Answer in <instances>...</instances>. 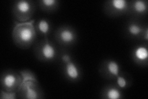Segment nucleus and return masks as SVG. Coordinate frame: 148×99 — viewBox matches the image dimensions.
Returning a JSON list of instances; mask_svg holds the SVG:
<instances>
[{
	"label": "nucleus",
	"instance_id": "nucleus-8",
	"mask_svg": "<svg viewBox=\"0 0 148 99\" xmlns=\"http://www.w3.org/2000/svg\"><path fill=\"white\" fill-rule=\"evenodd\" d=\"M64 73L68 79L72 80V81H75L80 78L81 73L79 67L72 60L64 63Z\"/></svg>",
	"mask_w": 148,
	"mask_h": 99
},
{
	"label": "nucleus",
	"instance_id": "nucleus-1",
	"mask_svg": "<svg viewBox=\"0 0 148 99\" xmlns=\"http://www.w3.org/2000/svg\"><path fill=\"white\" fill-rule=\"evenodd\" d=\"M34 22V20L25 22H15L12 37L16 46L22 49H27L33 45L37 35Z\"/></svg>",
	"mask_w": 148,
	"mask_h": 99
},
{
	"label": "nucleus",
	"instance_id": "nucleus-2",
	"mask_svg": "<svg viewBox=\"0 0 148 99\" xmlns=\"http://www.w3.org/2000/svg\"><path fill=\"white\" fill-rule=\"evenodd\" d=\"M35 11V6L32 1L19 0L14 3L12 7V14L18 22L30 21Z\"/></svg>",
	"mask_w": 148,
	"mask_h": 99
},
{
	"label": "nucleus",
	"instance_id": "nucleus-13",
	"mask_svg": "<svg viewBox=\"0 0 148 99\" xmlns=\"http://www.w3.org/2000/svg\"><path fill=\"white\" fill-rule=\"evenodd\" d=\"M128 34L133 37H138L144 32V29L137 22L130 23L127 27Z\"/></svg>",
	"mask_w": 148,
	"mask_h": 99
},
{
	"label": "nucleus",
	"instance_id": "nucleus-14",
	"mask_svg": "<svg viewBox=\"0 0 148 99\" xmlns=\"http://www.w3.org/2000/svg\"><path fill=\"white\" fill-rule=\"evenodd\" d=\"M105 98L109 99H119L122 98V94L117 87L110 86L106 89L104 92Z\"/></svg>",
	"mask_w": 148,
	"mask_h": 99
},
{
	"label": "nucleus",
	"instance_id": "nucleus-12",
	"mask_svg": "<svg viewBox=\"0 0 148 99\" xmlns=\"http://www.w3.org/2000/svg\"><path fill=\"white\" fill-rule=\"evenodd\" d=\"M36 30L37 33L41 35L46 37L49 34L51 30V25L50 22L46 19H41L36 24Z\"/></svg>",
	"mask_w": 148,
	"mask_h": 99
},
{
	"label": "nucleus",
	"instance_id": "nucleus-3",
	"mask_svg": "<svg viewBox=\"0 0 148 99\" xmlns=\"http://www.w3.org/2000/svg\"><path fill=\"white\" fill-rule=\"evenodd\" d=\"M17 96L21 98L38 99L43 98V92L38 81H24L17 91Z\"/></svg>",
	"mask_w": 148,
	"mask_h": 99
},
{
	"label": "nucleus",
	"instance_id": "nucleus-19",
	"mask_svg": "<svg viewBox=\"0 0 148 99\" xmlns=\"http://www.w3.org/2000/svg\"><path fill=\"white\" fill-rule=\"evenodd\" d=\"M61 60L63 62V63H66L69 62V61L72 60V59H71V56L69 54H64V55H62V57H61Z\"/></svg>",
	"mask_w": 148,
	"mask_h": 99
},
{
	"label": "nucleus",
	"instance_id": "nucleus-5",
	"mask_svg": "<svg viewBox=\"0 0 148 99\" xmlns=\"http://www.w3.org/2000/svg\"><path fill=\"white\" fill-rule=\"evenodd\" d=\"M36 54L39 56V58L45 61H51L57 57L58 51L55 45L46 39L41 42L37 49Z\"/></svg>",
	"mask_w": 148,
	"mask_h": 99
},
{
	"label": "nucleus",
	"instance_id": "nucleus-11",
	"mask_svg": "<svg viewBox=\"0 0 148 99\" xmlns=\"http://www.w3.org/2000/svg\"><path fill=\"white\" fill-rule=\"evenodd\" d=\"M133 13L136 15H145L147 11V1L143 0H135L130 4V8Z\"/></svg>",
	"mask_w": 148,
	"mask_h": 99
},
{
	"label": "nucleus",
	"instance_id": "nucleus-9",
	"mask_svg": "<svg viewBox=\"0 0 148 99\" xmlns=\"http://www.w3.org/2000/svg\"><path fill=\"white\" fill-rule=\"evenodd\" d=\"M104 71L106 75L110 78H116L120 74V67L117 61L109 60L106 62L104 67Z\"/></svg>",
	"mask_w": 148,
	"mask_h": 99
},
{
	"label": "nucleus",
	"instance_id": "nucleus-20",
	"mask_svg": "<svg viewBox=\"0 0 148 99\" xmlns=\"http://www.w3.org/2000/svg\"><path fill=\"white\" fill-rule=\"evenodd\" d=\"M143 38H144V39L145 40H148V29L147 28H146V29H145V32H143Z\"/></svg>",
	"mask_w": 148,
	"mask_h": 99
},
{
	"label": "nucleus",
	"instance_id": "nucleus-16",
	"mask_svg": "<svg viewBox=\"0 0 148 99\" xmlns=\"http://www.w3.org/2000/svg\"><path fill=\"white\" fill-rule=\"evenodd\" d=\"M19 74L22 79V81H37V79L34 73H32L29 70L24 69L22 71H20Z\"/></svg>",
	"mask_w": 148,
	"mask_h": 99
},
{
	"label": "nucleus",
	"instance_id": "nucleus-18",
	"mask_svg": "<svg viewBox=\"0 0 148 99\" xmlns=\"http://www.w3.org/2000/svg\"><path fill=\"white\" fill-rule=\"evenodd\" d=\"M1 98L2 99H16L17 98V92H8L1 90Z\"/></svg>",
	"mask_w": 148,
	"mask_h": 99
},
{
	"label": "nucleus",
	"instance_id": "nucleus-15",
	"mask_svg": "<svg viewBox=\"0 0 148 99\" xmlns=\"http://www.w3.org/2000/svg\"><path fill=\"white\" fill-rule=\"evenodd\" d=\"M58 1L57 0H41L39 2L41 8L45 11H50L54 10L58 6Z\"/></svg>",
	"mask_w": 148,
	"mask_h": 99
},
{
	"label": "nucleus",
	"instance_id": "nucleus-17",
	"mask_svg": "<svg viewBox=\"0 0 148 99\" xmlns=\"http://www.w3.org/2000/svg\"><path fill=\"white\" fill-rule=\"evenodd\" d=\"M116 84L118 88L120 89H123L128 86V81L127 78L123 75L119 74L116 77Z\"/></svg>",
	"mask_w": 148,
	"mask_h": 99
},
{
	"label": "nucleus",
	"instance_id": "nucleus-6",
	"mask_svg": "<svg viewBox=\"0 0 148 99\" xmlns=\"http://www.w3.org/2000/svg\"><path fill=\"white\" fill-rule=\"evenodd\" d=\"M56 39L59 43L63 45H71L75 43L77 35L73 29L70 27H61L56 33Z\"/></svg>",
	"mask_w": 148,
	"mask_h": 99
},
{
	"label": "nucleus",
	"instance_id": "nucleus-4",
	"mask_svg": "<svg viewBox=\"0 0 148 99\" xmlns=\"http://www.w3.org/2000/svg\"><path fill=\"white\" fill-rule=\"evenodd\" d=\"M22 82L19 73L9 70L4 72L1 77L2 90L8 92H17Z\"/></svg>",
	"mask_w": 148,
	"mask_h": 99
},
{
	"label": "nucleus",
	"instance_id": "nucleus-10",
	"mask_svg": "<svg viewBox=\"0 0 148 99\" xmlns=\"http://www.w3.org/2000/svg\"><path fill=\"white\" fill-rule=\"evenodd\" d=\"M133 58L137 63L143 64L148 58V50L146 46L140 45L137 46L133 50Z\"/></svg>",
	"mask_w": 148,
	"mask_h": 99
},
{
	"label": "nucleus",
	"instance_id": "nucleus-7",
	"mask_svg": "<svg viewBox=\"0 0 148 99\" xmlns=\"http://www.w3.org/2000/svg\"><path fill=\"white\" fill-rule=\"evenodd\" d=\"M108 3L109 11L112 15H122L129 11L130 8V3L126 0H111Z\"/></svg>",
	"mask_w": 148,
	"mask_h": 99
}]
</instances>
